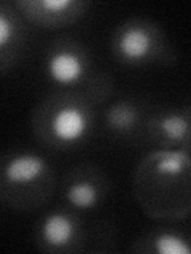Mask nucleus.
Here are the masks:
<instances>
[{
  "label": "nucleus",
  "instance_id": "3",
  "mask_svg": "<svg viewBox=\"0 0 191 254\" xmlns=\"http://www.w3.org/2000/svg\"><path fill=\"white\" fill-rule=\"evenodd\" d=\"M46 170V161L37 154H18L5 165L3 175L13 185H26Z\"/></svg>",
  "mask_w": 191,
  "mask_h": 254
},
{
  "label": "nucleus",
  "instance_id": "7",
  "mask_svg": "<svg viewBox=\"0 0 191 254\" xmlns=\"http://www.w3.org/2000/svg\"><path fill=\"white\" fill-rule=\"evenodd\" d=\"M107 121L115 130H131L137 124V111L134 110V107L126 105V103H116L108 110Z\"/></svg>",
  "mask_w": 191,
  "mask_h": 254
},
{
  "label": "nucleus",
  "instance_id": "9",
  "mask_svg": "<svg viewBox=\"0 0 191 254\" xmlns=\"http://www.w3.org/2000/svg\"><path fill=\"white\" fill-rule=\"evenodd\" d=\"M155 250L159 254H191V245L183 237L167 232L155 238Z\"/></svg>",
  "mask_w": 191,
  "mask_h": 254
},
{
  "label": "nucleus",
  "instance_id": "8",
  "mask_svg": "<svg viewBox=\"0 0 191 254\" xmlns=\"http://www.w3.org/2000/svg\"><path fill=\"white\" fill-rule=\"evenodd\" d=\"M159 129H161L164 137L171 141H183L190 135L191 126L188 118L183 115H169L161 119Z\"/></svg>",
  "mask_w": 191,
  "mask_h": 254
},
{
  "label": "nucleus",
  "instance_id": "6",
  "mask_svg": "<svg viewBox=\"0 0 191 254\" xmlns=\"http://www.w3.org/2000/svg\"><path fill=\"white\" fill-rule=\"evenodd\" d=\"M67 200L77 206L80 210H90L93 206H96L99 200V190L96 188L91 181H77L74 183L66 192Z\"/></svg>",
  "mask_w": 191,
  "mask_h": 254
},
{
  "label": "nucleus",
  "instance_id": "1",
  "mask_svg": "<svg viewBox=\"0 0 191 254\" xmlns=\"http://www.w3.org/2000/svg\"><path fill=\"white\" fill-rule=\"evenodd\" d=\"M88 130V118L77 107H64L56 111L51 119V132L64 143H74L85 137Z\"/></svg>",
  "mask_w": 191,
  "mask_h": 254
},
{
  "label": "nucleus",
  "instance_id": "11",
  "mask_svg": "<svg viewBox=\"0 0 191 254\" xmlns=\"http://www.w3.org/2000/svg\"><path fill=\"white\" fill-rule=\"evenodd\" d=\"M13 37V27L5 13L0 14V46L5 48Z\"/></svg>",
  "mask_w": 191,
  "mask_h": 254
},
{
  "label": "nucleus",
  "instance_id": "2",
  "mask_svg": "<svg viewBox=\"0 0 191 254\" xmlns=\"http://www.w3.org/2000/svg\"><path fill=\"white\" fill-rule=\"evenodd\" d=\"M48 75L58 84H74L85 73V64L72 51L54 53L46 64Z\"/></svg>",
  "mask_w": 191,
  "mask_h": 254
},
{
  "label": "nucleus",
  "instance_id": "10",
  "mask_svg": "<svg viewBox=\"0 0 191 254\" xmlns=\"http://www.w3.org/2000/svg\"><path fill=\"white\" fill-rule=\"evenodd\" d=\"M37 5L42 6L48 13L58 14L61 11H66L67 8H70L74 5V2H72V0H42V2H38Z\"/></svg>",
  "mask_w": 191,
  "mask_h": 254
},
{
  "label": "nucleus",
  "instance_id": "4",
  "mask_svg": "<svg viewBox=\"0 0 191 254\" xmlns=\"http://www.w3.org/2000/svg\"><path fill=\"white\" fill-rule=\"evenodd\" d=\"M153 40L147 29L131 26L124 29L118 40V50L127 61H143L151 53Z\"/></svg>",
  "mask_w": 191,
  "mask_h": 254
},
{
  "label": "nucleus",
  "instance_id": "5",
  "mask_svg": "<svg viewBox=\"0 0 191 254\" xmlns=\"http://www.w3.org/2000/svg\"><path fill=\"white\" fill-rule=\"evenodd\" d=\"M74 222L59 213L46 216L42 224V235L45 242L54 248H61V246L67 245L74 238Z\"/></svg>",
  "mask_w": 191,
  "mask_h": 254
}]
</instances>
